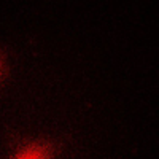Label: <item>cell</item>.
<instances>
[{"label": "cell", "mask_w": 159, "mask_h": 159, "mask_svg": "<svg viewBox=\"0 0 159 159\" xmlns=\"http://www.w3.org/2000/svg\"><path fill=\"white\" fill-rule=\"evenodd\" d=\"M10 159H54V145L49 142H30L19 147Z\"/></svg>", "instance_id": "obj_1"}, {"label": "cell", "mask_w": 159, "mask_h": 159, "mask_svg": "<svg viewBox=\"0 0 159 159\" xmlns=\"http://www.w3.org/2000/svg\"><path fill=\"white\" fill-rule=\"evenodd\" d=\"M3 75V61H2V56H0V78Z\"/></svg>", "instance_id": "obj_2"}]
</instances>
